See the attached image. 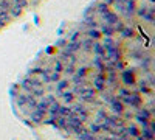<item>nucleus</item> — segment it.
<instances>
[{
    "label": "nucleus",
    "mask_w": 155,
    "mask_h": 140,
    "mask_svg": "<svg viewBox=\"0 0 155 140\" xmlns=\"http://www.w3.org/2000/svg\"><path fill=\"white\" fill-rule=\"evenodd\" d=\"M152 0H99L11 87L16 117L65 140H153Z\"/></svg>",
    "instance_id": "1"
}]
</instances>
